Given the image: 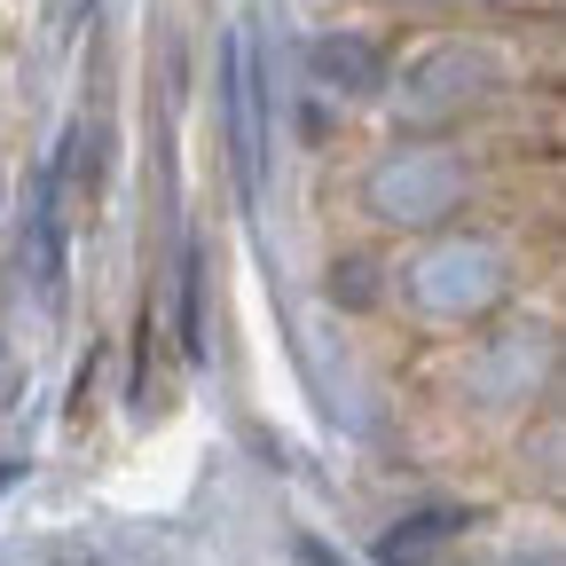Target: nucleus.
<instances>
[{"instance_id": "obj_1", "label": "nucleus", "mask_w": 566, "mask_h": 566, "mask_svg": "<svg viewBox=\"0 0 566 566\" xmlns=\"http://www.w3.org/2000/svg\"><path fill=\"white\" fill-rule=\"evenodd\" d=\"M229 111H237V166H244V197H260V87L244 71V40H229Z\"/></svg>"}, {"instance_id": "obj_2", "label": "nucleus", "mask_w": 566, "mask_h": 566, "mask_svg": "<svg viewBox=\"0 0 566 566\" xmlns=\"http://www.w3.org/2000/svg\"><path fill=\"white\" fill-rule=\"evenodd\" d=\"M17 472H24V464H0V488H9V480H17Z\"/></svg>"}]
</instances>
